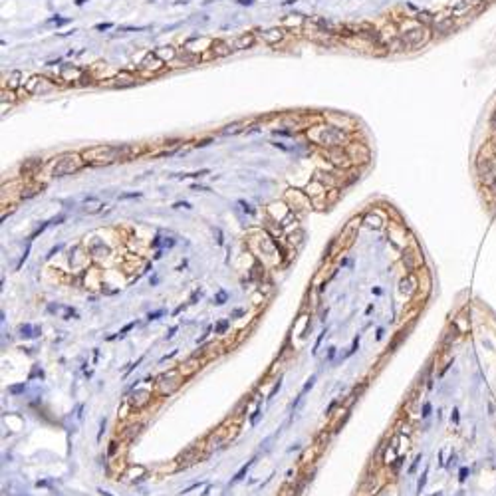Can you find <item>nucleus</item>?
Listing matches in <instances>:
<instances>
[{
	"mask_svg": "<svg viewBox=\"0 0 496 496\" xmlns=\"http://www.w3.org/2000/svg\"><path fill=\"white\" fill-rule=\"evenodd\" d=\"M115 451H117V442H111V446H110V455H115Z\"/></svg>",
	"mask_w": 496,
	"mask_h": 496,
	"instance_id": "e433bc0d",
	"label": "nucleus"
},
{
	"mask_svg": "<svg viewBox=\"0 0 496 496\" xmlns=\"http://www.w3.org/2000/svg\"><path fill=\"white\" fill-rule=\"evenodd\" d=\"M155 54H157L163 62H167V60H175V58H177V50H175L173 46H165V48L155 50Z\"/></svg>",
	"mask_w": 496,
	"mask_h": 496,
	"instance_id": "f3484780",
	"label": "nucleus"
},
{
	"mask_svg": "<svg viewBox=\"0 0 496 496\" xmlns=\"http://www.w3.org/2000/svg\"><path fill=\"white\" fill-rule=\"evenodd\" d=\"M490 127L496 131V111H494V113H492V117H490Z\"/></svg>",
	"mask_w": 496,
	"mask_h": 496,
	"instance_id": "f704fd0d",
	"label": "nucleus"
},
{
	"mask_svg": "<svg viewBox=\"0 0 496 496\" xmlns=\"http://www.w3.org/2000/svg\"><path fill=\"white\" fill-rule=\"evenodd\" d=\"M175 331H177V328H171V330H169V333H167V339H171V337L175 335Z\"/></svg>",
	"mask_w": 496,
	"mask_h": 496,
	"instance_id": "4c0bfd02",
	"label": "nucleus"
},
{
	"mask_svg": "<svg viewBox=\"0 0 496 496\" xmlns=\"http://www.w3.org/2000/svg\"><path fill=\"white\" fill-rule=\"evenodd\" d=\"M232 52V48H230V42H217L215 46H213V54L215 56H219V58H222V56H228Z\"/></svg>",
	"mask_w": 496,
	"mask_h": 496,
	"instance_id": "dca6fc26",
	"label": "nucleus"
},
{
	"mask_svg": "<svg viewBox=\"0 0 496 496\" xmlns=\"http://www.w3.org/2000/svg\"><path fill=\"white\" fill-rule=\"evenodd\" d=\"M252 463H254V461H248V463H246V465H244V467H242V468H240V470L236 472V476L232 478V482H238V480H242V478H244V474L248 472V468H250V467H252Z\"/></svg>",
	"mask_w": 496,
	"mask_h": 496,
	"instance_id": "412c9836",
	"label": "nucleus"
},
{
	"mask_svg": "<svg viewBox=\"0 0 496 496\" xmlns=\"http://www.w3.org/2000/svg\"><path fill=\"white\" fill-rule=\"evenodd\" d=\"M131 151H133L131 147L99 145V147H91V149H87V151H83L82 157L87 165H110V163L127 159L131 155Z\"/></svg>",
	"mask_w": 496,
	"mask_h": 496,
	"instance_id": "f257e3e1",
	"label": "nucleus"
},
{
	"mask_svg": "<svg viewBox=\"0 0 496 496\" xmlns=\"http://www.w3.org/2000/svg\"><path fill=\"white\" fill-rule=\"evenodd\" d=\"M50 89H54V85L48 83V80L42 78V76H32V78L26 82V91H28V93H46V91H50Z\"/></svg>",
	"mask_w": 496,
	"mask_h": 496,
	"instance_id": "423d86ee",
	"label": "nucleus"
},
{
	"mask_svg": "<svg viewBox=\"0 0 496 496\" xmlns=\"http://www.w3.org/2000/svg\"><path fill=\"white\" fill-rule=\"evenodd\" d=\"M413 256H417V254H413V252H409V250H407V252H405V256H403V264H405V268H407V270H413V268L419 264V262H415V260H413Z\"/></svg>",
	"mask_w": 496,
	"mask_h": 496,
	"instance_id": "aec40b11",
	"label": "nucleus"
},
{
	"mask_svg": "<svg viewBox=\"0 0 496 496\" xmlns=\"http://www.w3.org/2000/svg\"><path fill=\"white\" fill-rule=\"evenodd\" d=\"M149 401H151V391H147V389L135 391V393L131 395V399H129V403H131L135 409H143Z\"/></svg>",
	"mask_w": 496,
	"mask_h": 496,
	"instance_id": "9d476101",
	"label": "nucleus"
},
{
	"mask_svg": "<svg viewBox=\"0 0 496 496\" xmlns=\"http://www.w3.org/2000/svg\"><path fill=\"white\" fill-rule=\"evenodd\" d=\"M358 347H359V337H356V339H354V343H352V350H350V354H347V356L356 354V350H358Z\"/></svg>",
	"mask_w": 496,
	"mask_h": 496,
	"instance_id": "7c9ffc66",
	"label": "nucleus"
},
{
	"mask_svg": "<svg viewBox=\"0 0 496 496\" xmlns=\"http://www.w3.org/2000/svg\"><path fill=\"white\" fill-rule=\"evenodd\" d=\"M453 28H455V18L453 16L435 20V24H433V30L439 32V34H449V32H453Z\"/></svg>",
	"mask_w": 496,
	"mask_h": 496,
	"instance_id": "f8f14e48",
	"label": "nucleus"
},
{
	"mask_svg": "<svg viewBox=\"0 0 496 496\" xmlns=\"http://www.w3.org/2000/svg\"><path fill=\"white\" fill-rule=\"evenodd\" d=\"M20 78H22V72H18V70H14L10 76H8V87H18L20 85Z\"/></svg>",
	"mask_w": 496,
	"mask_h": 496,
	"instance_id": "6ab92c4d",
	"label": "nucleus"
},
{
	"mask_svg": "<svg viewBox=\"0 0 496 496\" xmlns=\"http://www.w3.org/2000/svg\"><path fill=\"white\" fill-rule=\"evenodd\" d=\"M131 328H135V322H131V324H127V326H125V328H123V330H121V331H119V333H117V337H123V335H125V333H127V331H129V330H131Z\"/></svg>",
	"mask_w": 496,
	"mask_h": 496,
	"instance_id": "c756f323",
	"label": "nucleus"
},
{
	"mask_svg": "<svg viewBox=\"0 0 496 496\" xmlns=\"http://www.w3.org/2000/svg\"><path fill=\"white\" fill-rule=\"evenodd\" d=\"M83 163H85V161H83L82 155H76V153L64 155V157H60V159L56 161V165H54V169H52V175H54V177L72 175V173L80 171V169L83 167Z\"/></svg>",
	"mask_w": 496,
	"mask_h": 496,
	"instance_id": "7ed1b4c3",
	"label": "nucleus"
},
{
	"mask_svg": "<svg viewBox=\"0 0 496 496\" xmlns=\"http://www.w3.org/2000/svg\"><path fill=\"white\" fill-rule=\"evenodd\" d=\"M181 381H183V379H181V371H179V369H171V371L163 373V375L159 377V381H157L159 393H161V395H171L173 391L179 389Z\"/></svg>",
	"mask_w": 496,
	"mask_h": 496,
	"instance_id": "20e7f679",
	"label": "nucleus"
},
{
	"mask_svg": "<svg viewBox=\"0 0 496 496\" xmlns=\"http://www.w3.org/2000/svg\"><path fill=\"white\" fill-rule=\"evenodd\" d=\"M316 143L324 145V147H330V149H335V147H341L345 143V133L341 131V127L337 125H318L316 131H310L308 133Z\"/></svg>",
	"mask_w": 496,
	"mask_h": 496,
	"instance_id": "f03ea898",
	"label": "nucleus"
},
{
	"mask_svg": "<svg viewBox=\"0 0 496 496\" xmlns=\"http://www.w3.org/2000/svg\"><path fill=\"white\" fill-rule=\"evenodd\" d=\"M365 389H367V381H363L359 387L356 385V387H354V391H352L350 395H347V397H350V399H345V409H352V405H354V403L359 399V397H361V393H363Z\"/></svg>",
	"mask_w": 496,
	"mask_h": 496,
	"instance_id": "4468645a",
	"label": "nucleus"
},
{
	"mask_svg": "<svg viewBox=\"0 0 496 496\" xmlns=\"http://www.w3.org/2000/svg\"><path fill=\"white\" fill-rule=\"evenodd\" d=\"M226 298H228V294H226V292H219V294L215 296V304H217V306L224 304V302H226Z\"/></svg>",
	"mask_w": 496,
	"mask_h": 496,
	"instance_id": "a878e982",
	"label": "nucleus"
},
{
	"mask_svg": "<svg viewBox=\"0 0 496 496\" xmlns=\"http://www.w3.org/2000/svg\"><path fill=\"white\" fill-rule=\"evenodd\" d=\"M254 44V34H242V36H238L236 40H232L230 42V48H232V52H236V50H246V48H250Z\"/></svg>",
	"mask_w": 496,
	"mask_h": 496,
	"instance_id": "9b49d317",
	"label": "nucleus"
},
{
	"mask_svg": "<svg viewBox=\"0 0 496 496\" xmlns=\"http://www.w3.org/2000/svg\"><path fill=\"white\" fill-rule=\"evenodd\" d=\"M246 127H248V121H234V123L222 127L220 133H222V135H236V133H242Z\"/></svg>",
	"mask_w": 496,
	"mask_h": 496,
	"instance_id": "2eb2a0df",
	"label": "nucleus"
},
{
	"mask_svg": "<svg viewBox=\"0 0 496 496\" xmlns=\"http://www.w3.org/2000/svg\"><path fill=\"white\" fill-rule=\"evenodd\" d=\"M198 459H203V455H201V446H191V449H187L183 455H179L177 457V463H179V467H191V465H194Z\"/></svg>",
	"mask_w": 496,
	"mask_h": 496,
	"instance_id": "6e6552de",
	"label": "nucleus"
},
{
	"mask_svg": "<svg viewBox=\"0 0 496 496\" xmlns=\"http://www.w3.org/2000/svg\"><path fill=\"white\" fill-rule=\"evenodd\" d=\"M335 356V347H330V354H328V359H331Z\"/></svg>",
	"mask_w": 496,
	"mask_h": 496,
	"instance_id": "58836bf2",
	"label": "nucleus"
},
{
	"mask_svg": "<svg viewBox=\"0 0 496 496\" xmlns=\"http://www.w3.org/2000/svg\"><path fill=\"white\" fill-rule=\"evenodd\" d=\"M401 38L405 40L407 48H419V46H423V44L429 40V30H427V26L411 28V30H407Z\"/></svg>",
	"mask_w": 496,
	"mask_h": 496,
	"instance_id": "39448f33",
	"label": "nucleus"
},
{
	"mask_svg": "<svg viewBox=\"0 0 496 496\" xmlns=\"http://www.w3.org/2000/svg\"><path fill=\"white\" fill-rule=\"evenodd\" d=\"M240 316H244V310H234V312L230 314V318H240Z\"/></svg>",
	"mask_w": 496,
	"mask_h": 496,
	"instance_id": "72a5a7b5",
	"label": "nucleus"
},
{
	"mask_svg": "<svg viewBox=\"0 0 496 496\" xmlns=\"http://www.w3.org/2000/svg\"><path fill=\"white\" fill-rule=\"evenodd\" d=\"M228 326H230V320H222V322H219V324H217L215 331H217V333H224Z\"/></svg>",
	"mask_w": 496,
	"mask_h": 496,
	"instance_id": "393cba45",
	"label": "nucleus"
},
{
	"mask_svg": "<svg viewBox=\"0 0 496 496\" xmlns=\"http://www.w3.org/2000/svg\"><path fill=\"white\" fill-rule=\"evenodd\" d=\"M102 203L99 201H89V203H85V213H97V211H102Z\"/></svg>",
	"mask_w": 496,
	"mask_h": 496,
	"instance_id": "4be33fe9",
	"label": "nucleus"
},
{
	"mask_svg": "<svg viewBox=\"0 0 496 496\" xmlns=\"http://www.w3.org/2000/svg\"><path fill=\"white\" fill-rule=\"evenodd\" d=\"M139 68H141L143 72H151V74H155V72H161V70L165 68V62H163V60H161L155 52H151V54H147V56L141 60Z\"/></svg>",
	"mask_w": 496,
	"mask_h": 496,
	"instance_id": "0eeeda50",
	"label": "nucleus"
},
{
	"mask_svg": "<svg viewBox=\"0 0 496 496\" xmlns=\"http://www.w3.org/2000/svg\"><path fill=\"white\" fill-rule=\"evenodd\" d=\"M314 383H316V375H312V377H310V379H308V383H306V385H304V389H302V391H300V395H302V397H304V393H306V391H310V389H312V387H314Z\"/></svg>",
	"mask_w": 496,
	"mask_h": 496,
	"instance_id": "bb28decb",
	"label": "nucleus"
},
{
	"mask_svg": "<svg viewBox=\"0 0 496 496\" xmlns=\"http://www.w3.org/2000/svg\"><path fill=\"white\" fill-rule=\"evenodd\" d=\"M365 220H367V224H369L371 228H379V226H381V220H379L377 217H373V215L365 217Z\"/></svg>",
	"mask_w": 496,
	"mask_h": 496,
	"instance_id": "b1692460",
	"label": "nucleus"
},
{
	"mask_svg": "<svg viewBox=\"0 0 496 496\" xmlns=\"http://www.w3.org/2000/svg\"><path fill=\"white\" fill-rule=\"evenodd\" d=\"M417 18H419V22L423 20V22H425L427 26H433V24H435V20H433V16H431L429 12H421V14L417 16Z\"/></svg>",
	"mask_w": 496,
	"mask_h": 496,
	"instance_id": "5701e85b",
	"label": "nucleus"
},
{
	"mask_svg": "<svg viewBox=\"0 0 496 496\" xmlns=\"http://www.w3.org/2000/svg\"><path fill=\"white\" fill-rule=\"evenodd\" d=\"M262 42H266V44H270V46H274V44H278L282 38H284V30L282 28H270V30H260L258 34H256Z\"/></svg>",
	"mask_w": 496,
	"mask_h": 496,
	"instance_id": "1a4fd4ad",
	"label": "nucleus"
},
{
	"mask_svg": "<svg viewBox=\"0 0 496 496\" xmlns=\"http://www.w3.org/2000/svg\"><path fill=\"white\" fill-rule=\"evenodd\" d=\"M111 80H113L111 83H113L115 87H129V85L135 83V76H133L131 72H119V74L113 76Z\"/></svg>",
	"mask_w": 496,
	"mask_h": 496,
	"instance_id": "ddd939ff",
	"label": "nucleus"
},
{
	"mask_svg": "<svg viewBox=\"0 0 496 496\" xmlns=\"http://www.w3.org/2000/svg\"><path fill=\"white\" fill-rule=\"evenodd\" d=\"M20 391H24V383H22V385H14V387H10V393H20Z\"/></svg>",
	"mask_w": 496,
	"mask_h": 496,
	"instance_id": "473e14b6",
	"label": "nucleus"
},
{
	"mask_svg": "<svg viewBox=\"0 0 496 496\" xmlns=\"http://www.w3.org/2000/svg\"><path fill=\"white\" fill-rule=\"evenodd\" d=\"M337 405H339V399H335V401H331V403H330V405H328V409H326V415H331V413H333V409H335V407H337Z\"/></svg>",
	"mask_w": 496,
	"mask_h": 496,
	"instance_id": "c85d7f7f",
	"label": "nucleus"
},
{
	"mask_svg": "<svg viewBox=\"0 0 496 496\" xmlns=\"http://www.w3.org/2000/svg\"><path fill=\"white\" fill-rule=\"evenodd\" d=\"M429 411H431V405L425 403V407H423V417H429Z\"/></svg>",
	"mask_w": 496,
	"mask_h": 496,
	"instance_id": "c9c22d12",
	"label": "nucleus"
},
{
	"mask_svg": "<svg viewBox=\"0 0 496 496\" xmlns=\"http://www.w3.org/2000/svg\"><path fill=\"white\" fill-rule=\"evenodd\" d=\"M161 316H163V310H157V312H153V314H149V316H147V320H149V322H153V320H159Z\"/></svg>",
	"mask_w": 496,
	"mask_h": 496,
	"instance_id": "cd10ccee",
	"label": "nucleus"
},
{
	"mask_svg": "<svg viewBox=\"0 0 496 496\" xmlns=\"http://www.w3.org/2000/svg\"><path fill=\"white\" fill-rule=\"evenodd\" d=\"M280 385H282V383H280V381H278V383H276V385H274V387H272V391H270V393H268V399H272V397H274V395H276V391H278V389H280Z\"/></svg>",
	"mask_w": 496,
	"mask_h": 496,
	"instance_id": "2f4dec72",
	"label": "nucleus"
},
{
	"mask_svg": "<svg viewBox=\"0 0 496 496\" xmlns=\"http://www.w3.org/2000/svg\"><path fill=\"white\" fill-rule=\"evenodd\" d=\"M82 74H83V72H82L80 68H76V66H72V70H70V66H66V68L62 70V78H64V80H68V82H72V76H74L76 80H80V78H82Z\"/></svg>",
	"mask_w": 496,
	"mask_h": 496,
	"instance_id": "a211bd4d",
	"label": "nucleus"
}]
</instances>
